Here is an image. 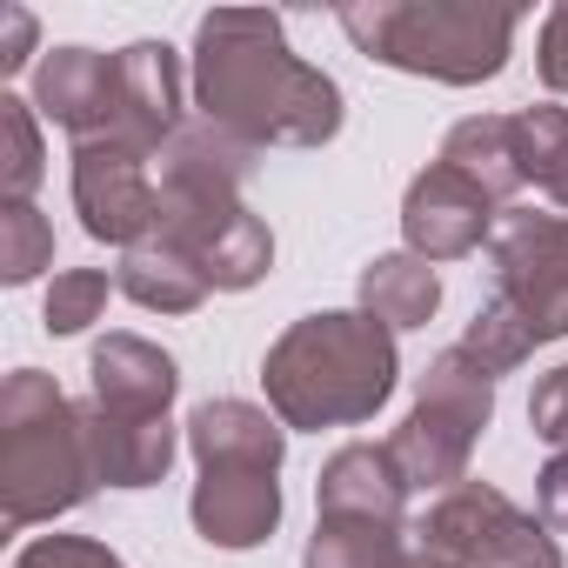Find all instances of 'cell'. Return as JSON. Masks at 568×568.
<instances>
[{"label": "cell", "instance_id": "obj_18", "mask_svg": "<svg viewBox=\"0 0 568 568\" xmlns=\"http://www.w3.org/2000/svg\"><path fill=\"white\" fill-rule=\"evenodd\" d=\"M114 288H121L134 308H148V315H194V308L207 302V274H201V261H194L187 247H174L168 234H148L141 247L121 254Z\"/></svg>", "mask_w": 568, "mask_h": 568}, {"label": "cell", "instance_id": "obj_23", "mask_svg": "<svg viewBox=\"0 0 568 568\" xmlns=\"http://www.w3.org/2000/svg\"><path fill=\"white\" fill-rule=\"evenodd\" d=\"M515 128H521V168H528V181L555 207H568V108H521Z\"/></svg>", "mask_w": 568, "mask_h": 568}, {"label": "cell", "instance_id": "obj_1", "mask_svg": "<svg viewBox=\"0 0 568 568\" xmlns=\"http://www.w3.org/2000/svg\"><path fill=\"white\" fill-rule=\"evenodd\" d=\"M194 108L234 141L261 148H328L342 134V88L288 48L281 14L214 8L194 28Z\"/></svg>", "mask_w": 568, "mask_h": 568}, {"label": "cell", "instance_id": "obj_30", "mask_svg": "<svg viewBox=\"0 0 568 568\" xmlns=\"http://www.w3.org/2000/svg\"><path fill=\"white\" fill-rule=\"evenodd\" d=\"M34 14L28 8H0V74H21L34 61Z\"/></svg>", "mask_w": 568, "mask_h": 568}, {"label": "cell", "instance_id": "obj_19", "mask_svg": "<svg viewBox=\"0 0 568 568\" xmlns=\"http://www.w3.org/2000/svg\"><path fill=\"white\" fill-rule=\"evenodd\" d=\"M355 295H362V315H375L382 328L402 335V328H428L435 322V308H442V274H435V261L395 247V254H375L362 267Z\"/></svg>", "mask_w": 568, "mask_h": 568}, {"label": "cell", "instance_id": "obj_7", "mask_svg": "<svg viewBox=\"0 0 568 568\" xmlns=\"http://www.w3.org/2000/svg\"><path fill=\"white\" fill-rule=\"evenodd\" d=\"M488 415H495V375H488L462 342L442 348V355L415 375V408H408V422L388 435V455L402 462L408 488H428V495L462 488Z\"/></svg>", "mask_w": 568, "mask_h": 568}, {"label": "cell", "instance_id": "obj_29", "mask_svg": "<svg viewBox=\"0 0 568 568\" xmlns=\"http://www.w3.org/2000/svg\"><path fill=\"white\" fill-rule=\"evenodd\" d=\"M535 508H541V521L555 535H568V448L548 455V468L535 475Z\"/></svg>", "mask_w": 568, "mask_h": 568}, {"label": "cell", "instance_id": "obj_8", "mask_svg": "<svg viewBox=\"0 0 568 568\" xmlns=\"http://www.w3.org/2000/svg\"><path fill=\"white\" fill-rule=\"evenodd\" d=\"M462 568H561V541L541 515H521L495 481H462L415 521Z\"/></svg>", "mask_w": 568, "mask_h": 568}, {"label": "cell", "instance_id": "obj_25", "mask_svg": "<svg viewBox=\"0 0 568 568\" xmlns=\"http://www.w3.org/2000/svg\"><path fill=\"white\" fill-rule=\"evenodd\" d=\"M101 308H108V274L101 267H68V274H54L41 322H48V335H81V328L101 322Z\"/></svg>", "mask_w": 568, "mask_h": 568}, {"label": "cell", "instance_id": "obj_6", "mask_svg": "<svg viewBox=\"0 0 568 568\" xmlns=\"http://www.w3.org/2000/svg\"><path fill=\"white\" fill-rule=\"evenodd\" d=\"M515 28V8H481V0H355L342 8V34L368 61L442 88L495 81L508 68Z\"/></svg>", "mask_w": 568, "mask_h": 568}, {"label": "cell", "instance_id": "obj_5", "mask_svg": "<svg viewBox=\"0 0 568 568\" xmlns=\"http://www.w3.org/2000/svg\"><path fill=\"white\" fill-rule=\"evenodd\" d=\"M101 488L81 402L61 395L54 375L14 368L0 382V521L34 528L68 508H81Z\"/></svg>", "mask_w": 568, "mask_h": 568}, {"label": "cell", "instance_id": "obj_27", "mask_svg": "<svg viewBox=\"0 0 568 568\" xmlns=\"http://www.w3.org/2000/svg\"><path fill=\"white\" fill-rule=\"evenodd\" d=\"M528 428H535V442H548L555 455L568 448V368H555V375L535 382V395H528Z\"/></svg>", "mask_w": 568, "mask_h": 568}, {"label": "cell", "instance_id": "obj_20", "mask_svg": "<svg viewBox=\"0 0 568 568\" xmlns=\"http://www.w3.org/2000/svg\"><path fill=\"white\" fill-rule=\"evenodd\" d=\"M442 161L462 168V174H468L475 187H488L495 201H508L515 187H528L515 114H468V121H455L448 141H442Z\"/></svg>", "mask_w": 568, "mask_h": 568}, {"label": "cell", "instance_id": "obj_28", "mask_svg": "<svg viewBox=\"0 0 568 568\" xmlns=\"http://www.w3.org/2000/svg\"><path fill=\"white\" fill-rule=\"evenodd\" d=\"M535 74L548 94H568V0H555L548 21H541V41H535Z\"/></svg>", "mask_w": 568, "mask_h": 568}, {"label": "cell", "instance_id": "obj_3", "mask_svg": "<svg viewBox=\"0 0 568 568\" xmlns=\"http://www.w3.org/2000/svg\"><path fill=\"white\" fill-rule=\"evenodd\" d=\"M402 382V355H395V328H382L362 308H328V315H302L261 355V388L267 408L281 415V428H355L375 422L382 402Z\"/></svg>", "mask_w": 568, "mask_h": 568}, {"label": "cell", "instance_id": "obj_22", "mask_svg": "<svg viewBox=\"0 0 568 568\" xmlns=\"http://www.w3.org/2000/svg\"><path fill=\"white\" fill-rule=\"evenodd\" d=\"M48 174L41 148V114L21 94H0V201H28Z\"/></svg>", "mask_w": 568, "mask_h": 568}, {"label": "cell", "instance_id": "obj_10", "mask_svg": "<svg viewBox=\"0 0 568 568\" xmlns=\"http://www.w3.org/2000/svg\"><path fill=\"white\" fill-rule=\"evenodd\" d=\"M495 221H501V201L488 187H475L448 161H428L408 181V194H402V241L422 261H462V254H475L495 234Z\"/></svg>", "mask_w": 568, "mask_h": 568}, {"label": "cell", "instance_id": "obj_2", "mask_svg": "<svg viewBox=\"0 0 568 568\" xmlns=\"http://www.w3.org/2000/svg\"><path fill=\"white\" fill-rule=\"evenodd\" d=\"M254 161L261 154L247 141H234L227 128H214L201 114L161 148V227L154 234L187 247L207 274V288H221V295L254 288L274 267V234L241 201Z\"/></svg>", "mask_w": 568, "mask_h": 568}, {"label": "cell", "instance_id": "obj_21", "mask_svg": "<svg viewBox=\"0 0 568 568\" xmlns=\"http://www.w3.org/2000/svg\"><path fill=\"white\" fill-rule=\"evenodd\" d=\"M408 521H368V515H315V535L302 548V568H402Z\"/></svg>", "mask_w": 568, "mask_h": 568}, {"label": "cell", "instance_id": "obj_11", "mask_svg": "<svg viewBox=\"0 0 568 568\" xmlns=\"http://www.w3.org/2000/svg\"><path fill=\"white\" fill-rule=\"evenodd\" d=\"M34 114L54 121L61 134L81 141H108L114 114H121V54L101 48H54L34 68Z\"/></svg>", "mask_w": 568, "mask_h": 568}, {"label": "cell", "instance_id": "obj_26", "mask_svg": "<svg viewBox=\"0 0 568 568\" xmlns=\"http://www.w3.org/2000/svg\"><path fill=\"white\" fill-rule=\"evenodd\" d=\"M14 568H128V561L94 535H34L14 555Z\"/></svg>", "mask_w": 568, "mask_h": 568}, {"label": "cell", "instance_id": "obj_9", "mask_svg": "<svg viewBox=\"0 0 568 568\" xmlns=\"http://www.w3.org/2000/svg\"><path fill=\"white\" fill-rule=\"evenodd\" d=\"M74 214L108 247H141L161 227V181L148 174V154L121 141H81L74 148Z\"/></svg>", "mask_w": 568, "mask_h": 568}, {"label": "cell", "instance_id": "obj_24", "mask_svg": "<svg viewBox=\"0 0 568 568\" xmlns=\"http://www.w3.org/2000/svg\"><path fill=\"white\" fill-rule=\"evenodd\" d=\"M48 261H54V221L34 201H0V281L28 288Z\"/></svg>", "mask_w": 568, "mask_h": 568}, {"label": "cell", "instance_id": "obj_14", "mask_svg": "<svg viewBox=\"0 0 568 568\" xmlns=\"http://www.w3.org/2000/svg\"><path fill=\"white\" fill-rule=\"evenodd\" d=\"M174 388H181V368L148 335H101L94 355H88V402L108 408V415L154 422V415L174 408Z\"/></svg>", "mask_w": 568, "mask_h": 568}, {"label": "cell", "instance_id": "obj_16", "mask_svg": "<svg viewBox=\"0 0 568 568\" xmlns=\"http://www.w3.org/2000/svg\"><path fill=\"white\" fill-rule=\"evenodd\" d=\"M408 475L388 455V442H348L322 462L315 508L322 515H368V521H402L408 515Z\"/></svg>", "mask_w": 568, "mask_h": 568}, {"label": "cell", "instance_id": "obj_4", "mask_svg": "<svg viewBox=\"0 0 568 568\" xmlns=\"http://www.w3.org/2000/svg\"><path fill=\"white\" fill-rule=\"evenodd\" d=\"M488 261H495V295L475 308L462 348L488 375H515L535 348L568 335V214L501 207Z\"/></svg>", "mask_w": 568, "mask_h": 568}, {"label": "cell", "instance_id": "obj_13", "mask_svg": "<svg viewBox=\"0 0 568 568\" xmlns=\"http://www.w3.org/2000/svg\"><path fill=\"white\" fill-rule=\"evenodd\" d=\"M181 54L168 48V41H134V48H121V114H114V134L108 141H121V148H134V154H161L187 121H181Z\"/></svg>", "mask_w": 568, "mask_h": 568}, {"label": "cell", "instance_id": "obj_15", "mask_svg": "<svg viewBox=\"0 0 568 568\" xmlns=\"http://www.w3.org/2000/svg\"><path fill=\"white\" fill-rule=\"evenodd\" d=\"M81 428H88V455H94L101 488H154L174 468V448H181L168 415L141 422V415H108V408L81 402Z\"/></svg>", "mask_w": 568, "mask_h": 568}, {"label": "cell", "instance_id": "obj_17", "mask_svg": "<svg viewBox=\"0 0 568 568\" xmlns=\"http://www.w3.org/2000/svg\"><path fill=\"white\" fill-rule=\"evenodd\" d=\"M187 448H194V468H214V462H254V468H281L288 455V428H281L274 408H254V402H201L187 415Z\"/></svg>", "mask_w": 568, "mask_h": 568}, {"label": "cell", "instance_id": "obj_12", "mask_svg": "<svg viewBox=\"0 0 568 568\" xmlns=\"http://www.w3.org/2000/svg\"><path fill=\"white\" fill-rule=\"evenodd\" d=\"M281 468H254V462H214L201 468L194 481V535L207 548H227V555H247L261 548L274 528H281Z\"/></svg>", "mask_w": 568, "mask_h": 568}]
</instances>
